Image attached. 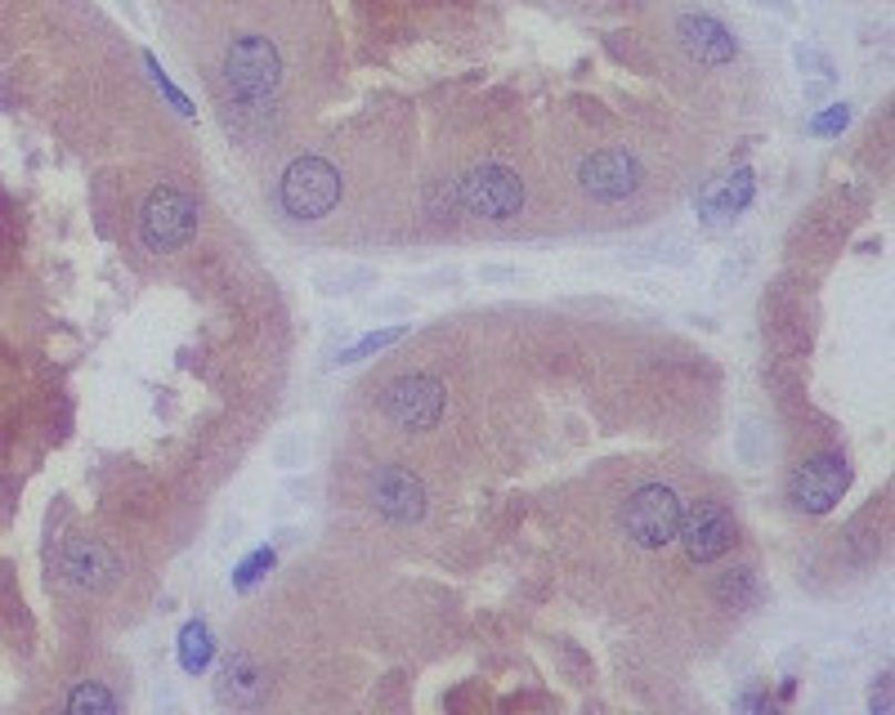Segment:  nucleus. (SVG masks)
<instances>
[{
  "label": "nucleus",
  "mask_w": 895,
  "mask_h": 715,
  "mask_svg": "<svg viewBox=\"0 0 895 715\" xmlns=\"http://www.w3.org/2000/svg\"><path fill=\"white\" fill-rule=\"evenodd\" d=\"M224 85L243 107H269L282 90V54L274 41L247 32L224 50Z\"/></svg>",
  "instance_id": "nucleus-1"
},
{
  "label": "nucleus",
  "mask_w": 895,
  "mask_h": 715,
  "mask_svg": "<svg viewBox=\"0 0 895 715\" xmlns=\"http://www.w3.org/2000/svg\"><path fill=\"white\" fill-rule=\"evenodd\" d=\"M278 201L291 219H322L336 210V201H341V170H336L327 157H296L282 170Z\"/></svg>",
  "instance_id": "nucleus-2"
},
{
  "label": "nucleus",
  "mask_w": 895,
  "mask_h": 715,
  "mask_svg": "<svg viewBox=\"0 0 895 715\" xmlns=\"http://www.w3.org/2000/svg\"><path fill=\"white\" fill-rule=\"evenodd\" d=\"M197 232V201L179 188H153L144 210H140V237L148 251H179L188 237Z\"/></svg>",
  "instance_id": "nucleus-3"
},
{
  "label": "nucleus",
  "mask_w": 895,
  "mask_h": 715,
  "mask_svg": "<svg viewBox=\"0 0 895 715\" xmlns=\"http://www.w3.org/2000/svg\"><path fill=\"white\" fill-rule=\"evenodd\" d=\"M681 510H686L681 497L671 493L667 484H645V488L627 501V510H623V528H627V537H631L636 546H645V550H662V546L677 541Z\"/></svg>",
  "instance_id": "nucleus-4"
},
{
  "label": "nucleus",
  "mask_w": 895,
  "mask_h": 715,
  "mask_svg": "<svg viewBox=\"0 0 895 715\" xmlns=\"http://www.w3.org/2000/svg\"><path fill=\"white\" fill-rule=\"evenodd\" d=\"M453 193H457L462 210L484 215V219H511L524 206V179L506 166H475L453 184Z\"/></svg>",
  "instance_id": "nucleus-5"
},
{
  "label": "nucleus",
  "mask_w": 895,
  "mask_h": 715,
  "mask_svg": "<svg viewBox=\"0 0 895 715\" xmlns=\"http://www.w3.org/2000/svg\"><path fill=\"white\" fill-rule=\"evenodd\" d=\"M443 398H448V394H443V381L412 372V376L390 381L381 407H385V416H390L399 429L421 434V429H434V425H439V416H443Z\"/></svg>",
  "instance_id": "nucleus-6"
},
{
  "label": "nucleus",
  "mask_w": 895,
  "mask_h": 715,
  "mask_svg": "<svg viewBox=\"0 0 895 715\" xmlns=\"http://www.w3.org/2000/svg\"><path fill=\"white\" fill-rule=\"evenodd\" d=\"M739 528H734V515L721 506V501H695L681 510V528H677V541L686 546L690 563H717L730 546H734Z\"/></svg>",
  "instance_id": "nucleus-7"
},
{
  "label": "nucleus",
  "mask_w": 895,
  "mask_h": 715,
  "mask_svg": "<svg viewBox=\"0 0 895 715\" xmlns=\"http://www.w3.org/2000/svg\"><path fill=\"white\" fill-rule=\"evenodd\" d=\"M846 488H851V465H846V456H837V452L815 456V460H802L798 474H793V484H789L798 510H806V515H829V510L846 497Z\"/></svg>",
  "instance_id": "nucleus-8"
},
{
  "label": "nucleus",
  "mask_w": 895,
  "mask_h": 715,
  "mask_svg": "<svg viewBox=\"0 0 895 715\" xmlns=\"http://www.w3.org/2000/svg\"><path fill=\"white\" fill-rule=\"evenodd\" d=\"M578 184H583V193H587L591 201L614 206V201H623V197L636 193V184H640V166H636L631 153H623V148H605V153H591V157L578 166Z\"/></svg>",
  "instance_id": "nucleus-9"
},
{
  "label": "nucleus",
  "mask_w": 895,
  "mask_h": 715,
  "mask_svg": "<svg viewBox=\"0 0 895 715\" xmlns=\"http://www.w3.org/2000/svg\"><path fill=\"white\" fill-rule=\"evenodd\" d=\"M372 506L394 524L425 519V484L403 465H381L372 474Z\"/></svg>",
  "instance_id": "nucleus-10"
},
{
  "label": "nucleus",
  "mask_w": 895,
  "mask_h": 715,
  "mask_svg": "<svg viewBox=\"0 0 895 715\" xmlns=\"http://www.w3.org/2000/svg\"><path fill=\"white\" fill-rule=\"evenodd\" d=\"M59 568H63V581L76 590H107L117 581V559H112V550L99 537H72L59 555Z\"/></svg>",
  "instance_id": "nucleus-11"
},
{
  "label": "nucleus",
  "mask_w": 895,
  "mask_h": 715,
  "mask_svg": "<svg viewBox=\"0 0 895 715\" xmlns=\"http://www.w3.org/2000/svg\"><path fill=\"white\" fill-rule=\"evenodd\" d=\"M677 37H681L686 54H690L695 63H703V68H726V63H734V54H739V41H734L730 28H726L721 19H712V14H681V19H677Z\"/></svg>",
  "instance_id": "nucleus-12"
},
{
  "label": "nucleus",
  "mask_w": 895,
  "mask_h": 715,
  "mask_svg": "<svg viewBox=\"0 0 895 715\" xmlns=\"http://www.w3.org/2000/svg\"><path fill=\"white\" fill-rule=\"evenodd\" d=\"M215 697L224 706H260L269 697V675L260 662H251L247 653H234L229 662L219 666V680H215Z\"/></svg>",
  "instance_id": "nucleus-13"
},
{
  "label": "nucleus",
  "mask_w": 895,
  "mask_h": 715,
  "mask_svg": "<svg viewBox=\"0 0 895 715\" xmlns=\"http://www.w3.org/2000/svg\"><path fill=\"white\" fill-rule=\"evenodd\" d=\"M752 193H757L752 170H748V166H743V170H734V175H730L721 188H708V193L699 197V215H703V224H708V228H726V224H734V215H739V210H748Z\"/></svg>",
  "instance_id": "nucleus-14"
},
{
  "label": "nucleus",
  "mask_w": 895,
  "mask_h": 715,
  "mask_svg": "<svg viewBox=\"0 0 895 715\" xmlns=\"http://www.w3.org/2000/svg\"><path fill=\"white\" fill-rule=\"evenodd\" d=\"M175 653H179V666H184L188 675H202V671L210 666V657H215V640H210V626H206V622H188V626L179 631V644H175Z\"/></svg>",
  "instance_id": "nucleus-15"
},
{
  "label": "nucleus",
  "mask_w": 895,
  "mask_h": 715,
  "mask_svg": "<svg viewBox=\"0 0 895 715\" xmlns=\"http://www.w3.org/2000/svg\"><path fill=\"white\" fill-rule=\"evenodd\" d=\"M372 282H377V269H354V265H346V269H318L313 273V287L322 296H350V291L372 287Z\"/></svg>",
  "instance_id": "nucleus-16"
},
{
  "label": "nucleus",
  "mask_w": 895,
  "mask_h": 715,
  "mask_svg": "<svg viewBox=\"0 0 895 715\" xmlns=\"http://www.w3.org/2000/svg\"><path fill=\"white\" fill-rule=\"evenodd\" d=\"M68 711H72V715H112V711H117V697H112L103 684L85 680V684H76V688L68 693Z\"/></svg>",
  "instance_id": "nucleus-17"
},
{
  "label": "nucleus",
  "mask_w": 895,
  "mask_h": 715,
  "mask_svg": "<svg viewBox=\"0 0 895 715\" xmlns=\"http://www.w3.org/2000/svg\"><path fill=\"white\" fill-rule=\"evenodd\" d=\"M274 563H278V550H274V546H260V550H251V555H247V559H243V563L234 568V590H238V594L256 590V586H260V577H265V572H269Z\"/></svg>",
  "instance_id": "nucleus-18"
},
{
  "label": "nucleus",
  "mask_w": 895,
  "mask_h": 715,
  "mask_svg": "<svg viewBox=\"0 0 895 715\" xmlns=\"http://www.w3.org/2000/svg\"><path fill=\"white\" fill-rule=\"evenodd\" d=\"M408 335V327L399 322V327H385V331H372V335H363L359 344H350L341 357H336V363H341V367H350V363H363V357H372V353H381V349H390L394 340H403Z\"/></svg>",
  "instance_id": "nucleus-19"
},
{
  "label": "nucleus",
  "mask_w": 895,
  "mask_h": 715,
  "mask_svg": "<svg viewBox=\"0 0 895 715\" xmlns=\"http://www.w3.org/2000/svg\"><path fill=\"white\" fill-rule=\"evenodd\" d=\"M144 63H148V72H153V85H157V90H162V94H166V99H171V107H175V112H179V116H197V107H193V103H188V94H184V90H179V85H175V81H171V76H166V72H162V63H157V54H144Z\"/></svg>",
  "instance_id": "nucleus-20"
},
{
  "label": "nucleus",
  "mask_w": 895,
  "mask_h": 715,
  "mask_svg": "<svg viewBox=\"0 0 895 715\" xmlns=\"http://www.w3.org/2000/svg\"><path fill=\"white\" fill-rule=\"evenodd\" d=\"M851 103H829L820 116H811V135H842L851 126Z\"/></svg>",
  "instance_id": "nucleus-21"
},
{
  "label": "nucleus",
  "mask_w": 895,
  "mask_h": 715,
  "mask_svg": "<svg viewBox=\"0 0 895 715\" xmlns=\"http://www.w3.org/2000/svg\"><path fill=\"white\" fill-rule=\"evenodd\" d=\"M309 460V443L300 438V434H282L278 443H274V465H282V469H300Z\"/></svg>",
  "instance_id": "nucleus-22"
},
{
  "label": "nucleus",
  "mask_w": 895,
  "mask_h": 715,
  "mask_svg": "<svg viewBox=\"0 0 895 715\" xmlns=\"http://www.w3.org/2000/svg\"><path fill=\"white\" fill-rule=\"evenodd\" d=\"M739 452H743V460H748V465H757V460H761V429H757V421H748V425L739 429Z\"/></svg>",
  "instance_id": "nucleus-23"
},
{
  "label": "nucleus",
  "mask_w": 895,
  "mask_h": 715,
  "mask_svg": "<svg viewBox=\"0 0 895 715\" xmlns=\"http://www.w3.org/2000/svg\"><path fill=\"white\" fill-rule=\"evenodd\" d=\"M462 282V269H434V273H421L416 287H430V291H443V287H457Z\"/></svg>",
  "instance_id": "nucleus-24"
},
{
  "label": "nucleus",
  "mask_w": 895,
  "mask_h": 715,
  "mask_svg": "<svg viewBox=\"0 0 895 715\" xmlns=\"http://www.w3.org/2000/svg\"><path fill=\"white\" fill-rule=\"evenodd\" d=\"M721 594H726V600H730V594H734V600H748V594H752V572L743 568L739 577H726V586H721Z\"/></svg>",
  "instance_id": "nucleus-25"
},
{
  "label": "nucleus",
  "mask_w": 895,
  "mask_h": 715,
  "mask_svg": "<svg viewBox=\"0 0 895 715\" xmlns=\"http://www.w3.org/2000/svg\"><path fill=\"white\" fill-rule=\"evenodd\" d=\"M287 497H300V501H313L318 497V479H287Z\"/></svg>",
  "instance_id": "nucleus-26"
},
{
  "label": "nucleus",
  "mask_w": 895,
  "mask_h": 715,
  "mask_svg": "<svg viewBox=\"0 0 895 715\" xmlns=\"http://www.w3.org/2000/svg\"><path fill=\"white\" fill-rule=\"evenodd\" d=\"M377 313H385V318H403V313H412V300L390 296V300H381V304H377Z\"/></svg>",
  "instance_id": "nucleus-27"
},
{
  "label": "nucleus",
  "mask_w": 895,
  "mask_h": 715,
  "mask_svg": "<svg viewBox=\"0 0 895 715\" xmlns=\"http://www.w3.org/2000/svg\"><path fill=\"white\" fill-rule=\"evenodd\" d=\"M484 282H519V269H497V265H484L480 269Z\"/></svg>",
  "instance_id": "nucleus-28"
},
{
  "label": "nucleus",
  "mask_w": 895,
  "mask_h": 715,
  "mask_svg": "<svg viewBox=\"0 0 895 715\" xmlns=\"http://www.w3.org/2000/svg\"><path fill=\"white\" fill-rule=\"evenodd\" d=\"M868 706H873V711H882V715H886V711H891V688H886V684H882V688H877V684H873V693H868Z\"/></svg>",
  "instance_id": "nucleus-29"
},
{
  "label": "nucleus",
  "mask_w": 895,
  "mask_h": 715,
  "mask_svg": "<svg viewBox=\"0 0 895 715\" xmlns=\"http://www.w3.org/2000/svg\"><path fill=\"white\" fill-rule=\"evenodd\" d=\"M300 537H305V532H300V528H282V532H278V546H296V541H300Z\"/></svg>",
  "instance_id": "nucleus-30"
}]
</instances>
